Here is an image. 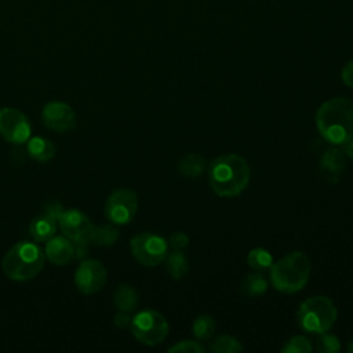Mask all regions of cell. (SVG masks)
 <instances>
[{"label":"cell","mask_w":353,"mask_h":353,"mask_svg":"<svg viewBox=\"0 0 353 353\" xmlns=\"http://www.w3.org/2000/svg\"><path fill=\"white\" fill-rule=\"evenodd\" d=\"M314 119L320 135L330 145L343 146L353 138V99H328L317 109Z\"/></svg>","instance_id":"1"},{"label":"cell","mask_w":353,"mask_h":353,"mask_svg":"<svg viewBox=\"0 0 353 353\" xmlns=\"http://www.w3.org/2000/svg\"><path fill=\"white\" fill-rule=\"evenodd\" d=\"M251 168L239 154H222L208 165V181L215 194L221 197L239 196L250 183Z\"/></svg>","instance_id":"2"},{"label":"cell","mask_w":353,"mask_h":353,"mask_svg":"<svg viewBox=\"0 0 353 353\" xmlns=\"http://www.w3.org/2000/svg\"><path fill=\"white\" fill-rule=\"evenodd\" d=\"M44 262L46 254L39 244L19 241L6 252L1 268L8 279L14 281H28L41 272Z\"/></svg>","instance_id":"3"},{"label":"cell","mask_w":353,"mask_h":353,"mask_svg":"<svg viewBox=\"0 0 353 353\" xmlns=\"http://www.w3.org/2000/svg\"><path fill=\"white\" fill-rule=\"evenodd\" d=\"M312 265L306 254L292 251L270 266L272 285L284 294L301 291L309 281Z\"/></svg>","instance_id":"4"},{"label":"cell","mask_w":353,"mask_h":353,"mask_svg":"<svg viewBox=\"0 0 353 353\" xmlns=\"http://www.w3.org/2000/svg\"><path fill=\"white\" fill-rule=\"evenodd\" d=\"M338 317L334 302L324 295L310 296L303 301L296 312V320L302 330L310 334H323L331 330Z\"/></svg>","instance_id":"5"},{"label":"cell","mask_w":353,"mask_h":353,"mask_svg":"<svg viewBox=\"0 0 353 353\" xmlns=\"http://www.w3.org/2000/svg\"><path fill=\"white\" fill-rule=\"evenodd\" d=\"M130 328L137 341L148 346H154L165 339L170 325L160 312L145 309L131 319Z\"/></svg>","instance_id":"6"},{"label":"cell","mask_w":353,"mask_h":353,"mask_svg":"<svg viewBox=\"0 0 353 353\" xmlns=\"http://www.w3.org/2000/svg\"><path fill=\"white\" fill-rule=\"evenodd\" d=\"M132 256L143 266H156L163 262L168 254V243L159 234L142 232L130 241Z\"/></svg>","instance_id":"7"},{"label":"cell","mask_w":353,"mask_h":353,"mask_svg":"<svg viewBox=\"0 0 353 353\" xmlns=\"http://www.w3.org/2000/svg\"><path fill=\"white\" fill-rule=\"evenodd\" d=\"M138 211V196L131 189L113 190L105 203V215L114 225L130 223Z\"/></svg>","instance_id":"8"},{"label":"cell","mask_w":353,"mask_h":353,"mask_svg":"<svg viewBox=\"0 0 353 353\" xmlns=\"http://www.w3.org/2000/svg\"><path fill=\"white\" fill-rule=\"evenodd\" d=\"M32 127L28 117L14 108L0 109V135L10 143L21 145L30 138Z\"/></svg>","instance_id":"9"},{"label":"cell","mask_w":353,"mask_h":353,"mask_svg":"<svg viewBox=\"0 0 353 353\" xmlns=\"http://www.w3.org/2000/svg\"><path fill=\"white\" fill-rule=\"evenodd\" d=\"M106 277L108 273L102 262L97 259H85L76 269L74 284L81 294L91 295L103 288Z\"/></svg>","instance_id":"10"},{"label":"cell","mask_w":353,"mask_h":353,"mask_svg":"<svg viewBox=\"0 0 353 353\" xmlns=\"http://www.w3.org/2000/svg\"><path fill=\"white\" fill-rule=\"evenodd\" d=\"M62 233L72 241H85L91 243V234L94 230V223L91 219L76 208L63 210L58 219Z\"/></svg>","instance_id":"11"},{"label":"cell","mask_w":353,"mask_h":353,"mask_svg":"<svg viewBox=\"0 0 353 353\" xmlns=\"http://www.w3.org/2000/svg\"><path fill=\"white\" fill-rule=\"evenodd\" d=\"M43 124L57 132H66L76 127V113L73 109L61 101H51L41 110Z\"/></svg>","instance_id":"12"},{"label":"cell","mask_w":353,"mask_h":353,"mask_svg":"<svg viewBox=\"0 0 353 353\" xmlns=\"http://www.w3.org/2000/svg\"><path fill=\"white\" fill-rule=\"evenodd\" d=\"M345 165L346 159L343 150L339 146L332 145L323 153L320 159V174L327 182L336 183L343 175Z\"/></svg>","instance_id":"13"},{"label":"cell","mask_w":353,"mask_h":353,"mask_svg":"<svg viewBox=\"0 0 353 353\" xmlns=\"http://www.w3.org/2000/svg\"><path fill=\"white\" fill-rule=\"evenodd\" d=\"M46 258L50 259L57 266L68 265L72 259H74V243L63 236H52L47 240L44 248Z\"/></svg>","instance_id":"14"},{"label":"cell","mask_w":353,"mask_h":353,"mask_svg":"<svg viewBox=\"0 0 353 353\" xmlns=\"http://www.w3.org/2000/svg\"><path fill=\"white\" fill-rule=\"evenodd\" d=\"M58 219L47 211H43L29 225V233L36 241H47L57 232Z\"/></svg>","instance_id":"15"},{"label":"cell","mask_w":353,"mask_h":353,"mask_svg":"<svg viewBox=\"0 0 353 353\" xmlns=\"http://www.w3.org/2000/svg\"><path fill=\"white\" fill-rule=\"evenodd\" d=\"M26 152L36 161L46 163L55 156V146L50 139L44 137H33L28 139Z\"/></svg>","instance_id":"16"},{"label":"cell","mask_w":353,"mask_h":353,"mask_svg":"<svg viewBox=\"0 0 353 353\" xmlns=\"http://www.w3.org/2000/svg\"><path fill=\"white\" fill-rule=\"evenodd\" d=\"M113 301L119 310L131 313L135 310V307L138 306V302H139L138 291L128 284H120L114 290Z\"/></svg>","instance_id":"17"},{"label":"cell","mask_w":353,"mask_h":353,"mask_svg":"<svg viewBox=\"0 0 353 353\" xmlns=\"http://www.w3.org/2000/svg\"><path fill=\"white\" fill-rule=\"evenodd\" d=\"M207 167L205 159L199 153H188L178 161V171L186 178L200 176Z\"/></svg>","instance_id":"18"},{"label":"cell","mask_w":353,"mask_h":353,"mask_svg":"<svg viewBox=\"0 0 353 353\" xmlns=\"http://www.w3.org/2000/svg\"><path fill=\"white\" fill-rule=\"evenodd\" d=\"M165 269L174 280H179L186 276L189 270V261L182 251H172L165 256Z\"/></svg>","instance_id":"19"},{"label":"cell","mask_w":353,"mask_h":353,"mask_svg":"<svg viewBox=\"0 0 353 353\" xmlns=\"http://www.w3.org/2000/svg\"><path fill=\"white\" fill-rule=\"evenodd\" d=\"M266 290H268V280L259 272L245 276L240 284V291L247 296L262 295Z\"/></svg>","instance_id":"20"},{"label":"cell","mask_w":353,"mask_h":353,"mask_svg":"<svg viewBox=\"0 0 353 353\" xmlns=\"http://www.w3.org/2000/svg\"><path fill=\"white\" fill-rule=\"evenodd\" d=\"M119 239V230L113 225H99L94 226L91 234V243L99 247H110Z\"/></svg>","instance_id":"21"},{"label":"cell","mask_w":353,"mask_h":353,"mask_svg":"<svg viewBox=\"0 0 353 353\" xmlns=\"http://www.w3.org/2000/svg\"><path fill=\"white\" fill-rule=\"evenodd\" d=\"M215 319L210 314H200L192 325L193 334L199 341H207L210 339L215 332Z\"/></svg>","instance_id":"22"},{"label":"cell","mask_w":353,"mask_h":353,"mask_svg":"<svg viewBox=\"0 0 353 353\" xmlns=\"http://www.w3.org/2000/svg\"><path fill=\"white\" fill-rule=\"evenodd\" d=\"M243 349L241 342L232 335H219L210 343V350L215 353H240Z\"/></svg>","instance_id":"23"},{"label":"cell","mask_w":353,"mask_h":353,"mask_svg":"<svg viewBox=\"0 0 353 353\" xmlns=\"http://www.w3.org/2000/svg\"><path fill=\"white\" fill-rule=\"evenodd\" d=\"M247 262L254 270L262 272V270L270 269V266L273 263V258L268 250L256 247L248 252Z\"/></svg>","instance_id":"24"},{"label":"cell","mask_w":353,"mask_h":353,"mask_svg":"<svg viewBox=\"0 0 353 353\" xmlns=\"http://www.w3.org/2000/svg\"><path fill=\"white\" fill-rule=\"evenodd\" d=\"M313 350L312 342L303 335H295L290 338L281 347L283 353H309Z\"/></svg>","instance_id":"25"},{"label":"cell","mask_w":353,"mask_h":353,"mask_svg":"<svg viewBox=\"0 0 353 353\" xmlns=\"http://www.w3.org/2000/svg\"><path fill=\"white\" fill-rule=\"evenodd\" d=\"M316 349L321 353H338L341 350V342H339L338 336L328 334V331H327V332L320 334V336L317 339Z\"/></svg>","instance_id":"26"},{"label":"cell","mask_w":353,"mask_h":353,"mask_svg":"<svg viewBox=\"0 0 353 353\" xmlns=\"http://www.w3.org/2000/svg\"><path fill=\"white\" fill-rule=\"evenodd\" d=\"M205 347L199 341H192V339L179 341L168 349V352H172V353H203Z\"/></svg>","instance_id":"27"},{"label":"cell","mask_w":353,"mask_h":353,"mask_svg":"<svg viewBox=\"0 0 353 353\" xmlns=\"http://www.w3.org/2000/svg\"><path fill=\"white\" fill-rule=\"evenodd\" d=\"M168 247H171L174 251H182L189 244V236L185 232H175L168 239Z\"/></svg>","instance_id":"28"},{"label":"cell","mask_w":353,"mask_h":353,"mask_svg":"<svg viewBox=\"0 0 353 353\" xmlns=\"http://www.w3.org/2000/svg\"><path fill=\"white\" fill-rule=\"evenodd\" d=\"M341 77H342V81H343L347 87L353 88V59L349 61V62L343 66V69H342V72H341Z\"/></svg>","instance_id":"29"},{"label":"cell","mask_w":353,"mask_h":353,"mask_svg":"<svg viewBox=\"0 0 353 353\" xmlns=\"http://www.w3.org/2000/svg\"><path fill=\"white\" fill-rule=\"evenodd\" d=\"M114 324L117 327H120V328H125V327H128L131 324V317L128 316L127 312L119 310L116 313V316H114Z\"/></svg>","instance_id":"30"},{"label":"cell","mask_w":353,"mask_h":353,"mask_svg":"<svg viewBox=\"0 0 353 353\" xmlns=\"http://www.w3.org/2000/svg\"><path fill=\"white\" fill-rule=\"evenodd\" d=\"M342 150L345 154H347L349 159L353 160V138L350 141H347L343 146H342Z\"/></svg>","instance_id":"31"},{"label":"cell","mask_w":353,"mask_h":353,"mask_svg":"<svg viewBox=\"0 0 353 353\" xmlns=\"http://www.w3.org/2000/svg\"><path fill=\"white\" fill-rule=\"evenodd\" d=\"M347 352L353 353V341H350V343L347 345Z\"/></svg>","instance_id":"32"}]
</instances>
